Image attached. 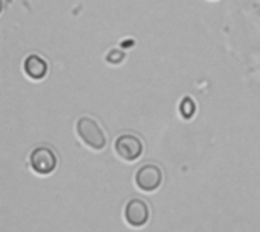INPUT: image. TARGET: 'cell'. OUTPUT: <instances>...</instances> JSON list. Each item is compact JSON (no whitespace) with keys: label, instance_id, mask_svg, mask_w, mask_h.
<instances>
[{"label":"cell","instance_id":"cell-1","mask_svg":"<svg viewBox=\"0 0 260 232\" xmlns=\"http://www.w3.org/2000/svg\"><path fill=\"white\" fill-rule=\"evenodd\" d=\"M79 138L93 150H102L107 146V137L101 125L91 117H81L76 123Z\"/></svg>","mask_w":260,"mask_h":232},{"label":"cell","instance_id":"cell-2","mask_svg":"<svg viewBox=\"0 0 260 232\" xmlns=\"http://www.w3.org/2000/svg\"><path fill=\"white\" fill-rule=\"evenodd\" d=\"M29 163H30L32 170L37 175L44 176V175H50L56 169L58 160H56L55 152L50 147L40 146L32 150V153L29 157Z\"/></svg>","mask_w":260,"mask_h":232},{"label":"cell","instance_id":"cell-3","mask_svg":"<svg viewBox=\"0 0 260 232\" xmlns=\"http://www.w3.org/2000/svg\"><path fill=\"white\" fill-rule=\"evenodd\" d=\"M114 149H116V153L128 161V163H133L136 160H139L143 153V143L139 137L133 135V134H123L120 135L116 143H114Z\"/></svg>","mask_w":260,"mask_h":232},{"label":"cell","instance_id":"cell-4","mask_svg":"<svg viewBox=\"0 0 260 232\" xmlns=\"http://www.w3.org/2000/svg\"><path fill=\"white\" fill-rule=\"evenodd\" d=\"M163 182V172L155 164H145L136 173V184L143 191H154Z\"/></svg>","mask_w":260,"mask_h":232},{"label":"cell","instance_id":"cell-5","mask_svg":"<svg viewBox=\"0 0 260 232\" xmlns=\"http://www.w3.org/2000/svg\"><path fill=\"white\" fill-rule=\"evenodd\" d=\"M125 219L131 226H143L149 220V207L142 199H131L125 207Z\"/></svg>","mask_w":260,"mask_h":232},{"label":"cell","instance_id":"cell-6","mask_svg":"<svg viewBox=\"0 0 260 232\" xmlns=\"http://www.w3.org/2000/svg\"><path fill=\"white\" fill-rule=\"evenodd\" d=\"M23 70L32 81H41L43 78H46V74L49 71V65L41 56L32 53L24 59Z\"/></svg>","mask_w":260,"mask_h":232},{"label":"cell","instance_id":"cell-7","mask_svg":"<svg viewBox=\"0 0 260 232\" xmlns=\"http://www.w3.org/2000/svg\"><path fill=\"white\" fill-rule=\"evenodd\" d=\"M197 111V105L195 102L190 99V97H184L181 100V105H180V112L184 119H190Z\"/></svg>","mask_w":260,"mask_h":232},{"label":"cell","instance_id":"cell-8","mask_svg":"<svg viewBox=\"0 0 260 232\" xmlns=\"http://www.w3.org/2000/svg\"><path fill=\"white\" fill-rule=\"evenodd\" d=\"M123 59H125V52H120V50H111L110 55H107V61L114 65L120 64Z\"/></svg>","mask_w":260,"mask_h":232}]
</instances>
